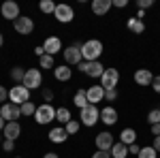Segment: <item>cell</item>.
<instances>
[{
  "label": "cell",
  "instance_id": "cell-28",
  "mask_svg": "<svg viewBox=\"0 0 160 158\" xmlns=\"http://www.w3.org/2000/svg\"><path fill=\"white\" fill-rule=\"evenodd\" d=\"M38 62H41V69H56L53 66V56H49V54H43L38 58Z\"/></svg>",
  "mask_w": 160,
  "mask_h": 158
},
{
  "label": "cell",
  "instance_id": "cell-45",
  "mask_svg": "<svg viewBox=\"0 0 160 158\" xmlns=\"http://www.w3.org/2000/svg\"><path fill=\"white\" fill-rule=\"evenodd\" d=\"M34 54H37L38 58H41V56H43V54H45V49H43V47H41V45H38V47L34 49Z\"/></svg>",
  "mask_w": 160,
  "mask_h": 158
},
{
  "label": "cell",
  "instance_id": "cell-17",
  "mask_svg": "<svg viewBox=\"0 0 160 158\" xmlns=\"http://www.w3.org/2000/svg\"><path fill=\"white\" fill-rule=\"evenodd\" d=\"M113 7V0H92V13L94 15H105Z\"/></svg>",
  "mask_w": 160,
  "mask_h": 158
},
{
  "label": "cell",
  "instance_id": "cell-27",
  "mask_svg": "<svg viewBox=\"0 0 160 158\" xmlns=\"http://www.w3.org/2000/svg\"><path fill=\"white\" fill-rule=\"evenodd\" d=\"M24 77H26V71L22 66H15L11 71V79L13 81H17V84H24Z\"/></svg>",
  "mask_w": 160,
  "mask_h": 158
},
{
  "label": "cell",
  "instance_id": "cell-34",
  "mask_svg": "<svg viewBox=\"0 0 160 158\" xmlns=\"http://www.w3.org/2000/svg\"><path fill=\"white\" fill-rule=\"evenodd\" d=\"M154 2L152 0H137V7H139V11H145V9H149Z\"/></svg>",
  "mask_w": 160,
  "mask_h": 158
},
{
  "label": "cell",
  "instance_id": "cell-6",
  "mask_svg": "<svg viewBox=\"0 0 160 158\" xmlns=\"http://www.w3.org/2000/svg\"><path fill=\"white\" fill-rule=\"evenodd\" d=\"M118 81H120L118 69H105V73L100 77V85H102L105 90H115V88H118Z\"/></svg>",
  "mask_w": 160,
  "mask_h": 158
},
{
  "label": "cell",
  "instance_id": "cell-43",
  "mask_svg": "<svg viewBox=\"0 0 160 158\" xmlns=\"http://www.w3.org/2000/svg\"><path fill=\"white\" fill-rule=\"evenodd\" d=\"M152 135H154V137L160 135V124H152Z\"/></svg>",
  "mask_w": 160,
  "mask_h": 158
},
{
  "label": "cell",
  "instance_id": "cell-11",
  "mask_svg": "<svg viewBox=\"0 0 160 158\" xmlns=\"http://www.w3.org/2000/svg\"><path fill=\"white\" fill-rule=\"evenodd\" d=\"M113 145H115V141H113V135L109 130H102V133L96 135V147L100 152H111Z\"/></svg>",
  "mask_w": 160,
  "mask_h": 158
},
{
  "label": "cell",
  "instance_id": "cell-25",
  "mask_svg": "<svg viewBox=\"0 0 160 158\" xmlns=\"http://www.w3.org/2000/svg\"><path fill=\"white\" fill-rule=\"evenodd\" d=\"M75 105H77V107H79V109H86L88 105H90V103H88V94H86V90H77V92H75Z\"/></svg>",
  "mask_w": 160,
  "mask_h": 158
},
{
  "label": "cell",
  "instance_id": "cell-40",
  "mask_svg": "<svg viewBox=\"0 0 160 158\" xmlns=\"http://www.w3.org/2000/svg\"><path fill=\"white\" fill-rule=\"evenodd\" d=\"M92 158H111V154H109V152H100V150H98L96 154H92Z\"/></svg>",
  "mask_w": 160,
  "mask_h": 158
},
{
  "label": "cell",
  "instance_id": "cell-41",
  "mask_svg": "<svg viewBox=\"0 0 160 158\" xmlns=\"http://www.w3.org/2000/svg\"><path fill=\"white\" fill-rule=\"evenodd\" d=\"M128 152H130V154H137V156H139V152H141V147L137 145V143H132V145H128Z\"/></svg>",
  "mask_w": 160,
  "mask_h": 158
},
{
  "label": "cell",
  "instance_id": "cell-51",
  "mask_svg": "<svg viewBox=\"0 0 160 158\" xmlns=\"http://www.w3.org/2000/svg\"><path fill=\"white\" fill-rule=\"evenodd\" d=\"M158 109H160V107H158Z\"/></svg>",
  "mask_w": 160,
  "mask_h": 158
},
{
  "label": "cell",
  "instance_id": "cell-33",
  "mask_svg": "<svg viewBox=\"0 0 160 158\" xmlns=\"http://www.w3.org/2000/svg\"><path fill=\"white\" fill-rule=\"evenodd\" d=\"M148 122L149 124H160V109H152L148 113Z\"/></svg>",
  "mask_w": 160,
  "mask_h": 158
},
{
  "label": "cell",
  "instance_id": "cell-39",
  "mask_svg": "<svg viewBox=\"0 0 160 158\" xmlns=\"http://www.w3.org/2000/svg\"><path fill=\"white\" fill-rule=\"evenodd\" d=\"M7 96H9L7 88H4V85H0V103H4V100H7Z\"/></svg>",
  "mask_w": 160,
  "mask_h": 158
},
{
  "label": "cell",
  "instance_id": "cell-26",
  "mask_svg": "<svg viewBox=\"0 0 160 158\" xmlns=\"http://www.w3.org/2000/svg\"><path fill=\"white\" fill-rule=\"evenodd\" d=\"M56 120L60 122V124H64V126H66V124L71 122V111L66 109V107H60V109L56 111Z\"/></svg>",
  "mask_w": 160,
  "mask_h": 158
},
{
  "label": "cell",
  "instance_id": "cell-46",
  "mask_svg": "<svg viewBox=\"0 0 160 158\" xmlns=\"http://www.w3.org/2000/svg\"><path fill=\"white\" fill-rule=\"evenodd\" d=\"M43 158H58V154H56V152H47Z\"/></svg>",
  "mask_w": 160,
  "mask_h": 158
},
{
  "label": "cell",
  "instance_id": "cell-38",
  "mask_svg": "<svg viewBox=\"0 0 160 158\" xmlns=\"http://www.w3.org/2000/svg\"><path fill=\"white\" fill-rule=\"evenodd\" d=\"M152 88H154V92H158V94H160V75H158V77H154V81H152Z\"/></svg>",
  "mask_w": 160,
  "mask_h": 158
},
{
  "label": "cell",
  "instance_id": "cell-50",
  "mask_svg": "<svg viewBox=\"0 0 160 158\" xmlns=\"http://www.w3.org/2000/svg\"><path fill=\"white\" fill-rule=\"evenodd\" d=\"M15 158H19V156H15Z\"/></svg>",
  "mask_w": 160,
  "mask_h": 158
},
{
  "label": "cell",
  "instance_id": "cell-35",
  "mask_svg": "<svg viewBox=\"0 0 160 158\" xmlns=\"http://www.w3.org/2000/svg\"><path fill=\"white\" fill-rule=\"evenodd\" d=\"M2 147H4V152H13V150H15V141L4 139V141H2Z\"/></svg>",
  "mask_w": 160,
  "mask_h": 158
},
{
  "label": "cell",
  "instance_id": "cell-42",
  "mask_svg": "<svg viewBox=\"0 0 160 158\" xmlns=\"http://www.w3.org/2000/svg\"><path fill=\"white\" fill-rule=\"evenodd\" d=\"M128 4V0H113V7H118V9H124Z\"/></svg>",
  "mask_w": 160,
  "mask_h": 158
},
{
  "label": "cell",
  "instance_id": "cell-14",
  "mask_svg": "<svg viewBox=\"0 0 160 158\" xmlns=\"http://www.w3.org/2000/svg\"><path fill=\"white\" fill-rule=\"evenodd\" d=\"M19 135H22V126H19V122H7V126H4V130H2V137L15 141Z\"/></svg>",
  "mask_w": 160,
  "mask_h": 158
},
{
  "label": "cell",
  "instance_id": "cell-2",
  "mask_svg": "<svg viewBox=\"0 0 160 158\" xmlns=\"http://www.w3.org/2000/svg\"><path fill=\"white\" fill-rule=\"evenodd\" d=\"M9 98H11V103H15V105L22 107L24 103L30 100V90H28L24 84H19V85H15V88L9 90Z\"/></svg>",
  "mask_w": 160,
  "mask_h": 158
},
{
  "label": "cell",
  "instance_id": "cell-9",
  "mask_svg": "<svg viewBox=\"0 0 160 158\" xmlns=\"http://www.w3.org/2000/svg\"><path fill=\"white\" fill-rule=\"evenodd\" d=\"M0 115L4 118V122H17V118L22 115V107L19 105H15V103H4L2 107H0Z\"/></svg>",
  "mask_w": 160,
  "mask_h": 158
},
{
  "label": "cell",
  "instance_id": "cell-22",
  "mask_svg": "<svg viewBox=\"0 0 160 158\" xmlns=\"http://www.w3.org/2000/svg\"><path fill=\"white\" fill-rule=\"evenodd\" d=\"M71 75H73V71L68 69V64H62V66H58V69H53V77H56L58 81H68Z\"/></svg>",
  "mask_w": 160,
  "mask_h": 158
},
{
  "label": "cell",
  "instance_id": "cell-23",
  "mask_svg": "<svg viewBox=\"0 0 160 158\" xmlns=\"http://www.w3.org/2000/svg\"><path fill=\"white\" fill-rule=\"evenodd\" d=\"M109 154H111L113 158H126L128 154H130V152H128V145H124V143H120V141H118L115 145L111 147Z\"/></svg>",
  "mask_w": 160,
  "mask_h": 158
},
{
  "label": "cell",
  "instance_id": "cell-48",
  "mask_svg": "<svg viewBox=\"0 0 160 158\" xmlns=\"http://www.w3.org/2000/svg\"><path fill=\"white\" fill-rule=\"evenodd\" d=\"M2 43H4V38H2V32H0V47H2Z\"/></svg>",
  "mask_w": 160,
  "mask_h": 158
},
{
  "label": "cell",
  "instance_id": "cell-18",
  "mask_svg": "<svg viewBox=\"0 0 160 158\" xmlns=\"http://www.w3.org/2000/svg\"><path fill=\"white\" fill-rule=\"evenodd\" d=\"M100 122H105L107 126H113V124L118 122V111L113 109V107H105V109H100Z\"/></svg>",
  "mask_w": 160,
  "mask_h": 158
},
{
  "label": "cell",
  "instance_id": "cell-5",
  "mask_svg": "<svg viewBox=\"0 0 160 158\" xmlns=\"http://www.w3.org/2000/svg\"><path fill=\"white\" fill-rule=\"evenodd\" d=\"M34 120L38 124H49L51 120H56V109L51 107L49 103H45V105H41L37 107V113H34Z\"/></svg>",
  "mask_w": 160,
  "mask_h": 158
},
{
  "label": "cell",
  "instance_id": "cell-21",
  "mask_svg": "<svg viewBox=\"0 0 160 158\" xmlns=\"http://www.w3.org/2000/svg\"><path fill=\"white\" fill-rule=\"evenodd\" d=\"M120 143H124V145H132V143H137L135 128H124L122 133H120Z\"/></svg>",
  "mask_w": 160,
  "mask_h": 158
},
{
  "label": "cell",
  "instance_id": "cell-32",
  "mask_svg": "<svg viewBox=\"0 0 160 158\" xmlns=\"http://www.w3.org/2000/svg\"><path fill=\"white\" fill-rule=\"evenodd\" d=\"M79 126H81V124H79L77 120H71L64 128H66V133H68V135H77V133H79Z\"/></svg>",
  "mask_w": 160,
  "mask_h": 158
},
{
  "label": "cell",
  "instance_id": "cell-30",
  "mask_svg": "<svg viewBox=\"0 0 160 158\" xmlns=\"http://www.w3.org/2000/svg\"><path fill=\"white\" fill-rule=\"evenodd\" d=\"M56 7H58V4L51 2V0H43V2L38 4V9H41L43 13H56Z\"/></svg>",
  "mask_w": 160,
  "mask_h": 158
},
{
  "label": "cell",
  "instance_id": "cell-44",
  "mask_svg": "<svg viewBox=\"0 0 160 158\" xmlns=\"http://www.w3.org/2000/svg\"><path fill=\"white\" fill-rule=\"evenodd\" d=\"M154 150L160 152V135H158V137H154Z\"/></svg>",
  "mask_w": 160,
  "mask_h": 158
},
{
  "label": "cell",
  "instance_id": "cell-19",
  "mask_svg": "<svg viewBox=\"0 0 160 158\" xmlns=\"http://www.w3.org/2000/svg\"><path fill=\"white\" fill-rule=\"evenodd\" d=\"M135 81L139 85H152L154 75H152V71H148V69H139V71L135 73Z\"/></svg>",
  "mask_w": 160,
  "mask_h": 158
},
{
  "label": "cell",
  "instance_id": "cell-24",
  "mask_svg": "<svg viewBox=\"0 0 160 158\" xmlns=\"http://www.w3.org/2000/svg\"><path fill=\"white\" fill-rule=\"evenodd\" d=\"M126 26H128V30L135 32V34H143V30H145V24H143L141 19H137V17H130Z\"/></svg>",
  "mask_w": 160,
  "mask_h": 158
},
{
  "label": "cell",
  "instance_id": "cell-7",
  "mask_svg": "<svg viewBox=\"0 0 160 158\" xmlns=\"http://www.w3.org/2000/svg\"><path fill=\"white\" fill-rule=\"evenodd\" d=\"M13 26H15V32H17V34H24V37H28V34L34 30V22H32V17H28V15H19V17L13 22Z\"/></svg>",
  "mask_w": 160,
  "mask_h": 158
},
{
  "label": "cell",
  "instance_id": "cell-31",
  "mask_svg": "<svg viewBox=\"0 0 160 158\" xmlns=\"http://www.w3.org/2000/svg\"><path fill=\"white\" fill-rule=\"evenodd\" d=\"M22 113H24V115H34V113H37V105L30 103V100L24 103V105H22Z\"/></svg>",
  "mask_w": 160,
  "mask_h": 158
},
{
  "label": "cell",
  "instance_id": "cell-15",
  "mask_svg": "<svg viewBox=\"0 0 160 158\" xmlns=\"http://www.w3.org/2000/svg\"><path fill=\"white\" fill-rule=\"evenodd\" d=\"M86 94H88V103L94 105V103H98V100L105 98V88L102 85H92V88L86 90Z\"/></svg>",
  "mask_w": 160,
  "mask_h": 158
},
{
  "label": "cell",
  "instance_id": "cell-4",
  "mask_svg": "<svg viewBox=\"0 0 160 158\" xmlns=\"http://www.w3.org/2000/svg\"><path fill=\"white\" fill-rule=\"evenodd\" d=\"M79 120H81V124H83V126H94V124L100 120V111L96 109V105H88L86 109H81Z\"/></svg>",
  "mask_w": 160,
  "mask_h": 158
},
{
  "label": "cell",
  "instance_id": "cell-10",
  "mask_svg": "<svg viewBox=\"0 0 160 158\" xmlns=\"http://www.w3.org/2000/svg\"><path fill=\"white\" fill-rule=\"evenodd\" d=\"M79 69H81L86 75H90V77H102V73H105V66H102L98 60L96 62H86L83 60L81 64H79Z\"/></svg>",
  "mask_w": 160,
  "mask_h": 158
},
{
  "label": "cell",
  "instance_id": "cell-47",
  "mask_svg": "<svg viewBox=\"0 0 160 158\" xmlns=\"http://www.w3.org/2000/svg\"><path fill=\"white\" fill-rule=\"evenodd\" d=\"M4 126H7V122H4V118L0 115V130H4Z\"/></svg>",
  "mask_w": 160,
  "mask_h": 158
},
{
  "label": "cell",
  "instance_id": "cell-16",
  "mask_svg": "<svg viewBox=\"0 0 160 158\" xmlns=\"http://www.w3.org/2000/svg\"><path fill=\"white\" fill-rule=\"evenodd\" d=\"M43 49H45V54H49V56H56L58 51L62 49V41L58 37H49L45 38V43H43Z\"/></svg>",
  "mask_w": 160,
  "mask_h": 158
},
{
  "label": "cell",
  "instance_id": "cell-13",
  "mask_svg": "<svg viewBox=\"0 0 160 158\" xmlns=\"http://www.w3.org/2000/svg\"><path fill=\"white\" fill-rule=\"evenodd\" d=\"M53 17H56L58 22H62V24H68V22L75 17V13H73V9H71L68 4H58V7H56V13H53Z\"/></svg>",
  "mask_w": 160,
  "mask_h": 158
},
{
  "label": "cell",
  "instance_id": "cell-49",
  "mask_svg": "<svg viewBox=\"0 0 160 158\" xmlns=\"http://www.w3.org/2000/svg\"><path fill=\"white\" fill-rule=\"evenodd\" d=\"M0 143H2V135H0Z\"/></svg>",
  "mask_w": 160,
  "mask_h": 158
},
{
  "label": "cell",
  "instance_id": "cell-8",
  "mask_svg": "<svg viewBox=\"0 0 160 158\" xmlns=\"http://www.w3.org/2000/svg\"><path fill=\"white\" fill-rule=\"evenodd\" d=\"M24 85L28 90H37L43 85V75L38 69H28L26 71V77H24Z\"/></svg>",
  "mask_w": 160,
  "mask_h": 158
},
{
  "label": "cell",
  "instance_id": "cell-3",
  "mask_svg": "<svg viewBox=\"0 0 160 158\" xmlns=\"http://www.w3.org/2000/svg\"><path fill=\"white\" fill-rule=\"evenodd\" d=\"M81 45H83V43H75V45H71V47L64 49V60H66V64H75V66H79V64L83 62Z\"/></svg>",
  "mask_w": 160,
  "mask_h": 158
},
{
  "label": "cell",
  "instance_id": "cell-1",
  "mask_svg": "<svg viewBox=\"0 0 160 158\" xmlns=\"http://www.w3.org/2000/svg\"><path fill=\"white\" fill-rule=\"evenodd\" d=\"M81 54H83V60L86 62H96L100 58V54H102V43L96 41V38L86 41V43L81 45Z\"/></svg>",
  "mask_w": 160,
  "mask_h": 158
},
{
  "label": "cell",
  "instance_id": "cell-36",
  "mask_svg": "<svg viewBox=\"0 0 160 158\" xmlns=\"http://www.w3.org/2000/svg\"><path fill=\"white\" fill-rule=\"evenodd\" d=\"M105 98H107V100H115V98H118V88H115V90H105Z\"/></svg>",
  "mask_w": 160,
  "mask_h": 158
},
{
  "label": "cell",
  "instance_id": "cell-37",
  "mask_svg": "<svg viewBox=\"0 0 160 158\" xmlns=\"http://www.w3.org/2000/svg\"><path fill=\"white\" fill-rule=\"evenodd\" d=\"M43 98H45V103H49L51 98H53V92H51L49 88H43Z\"/></svg>",
  "mask_w": 160,
  "mask_h": 158
},
{
  "label": "cell",
  "instance_id": "cell-29",
  "mask_svg": "<svg viewBox=\"0 0 160 158\" xmlns=\"http://www.w3.org/2000/svg\"><path fill=\"white\" fill-rule=\"evenodd\" d=\"M156 156H158V152L154 150V145L141 147V152H139V158H156Z\"/></svg>",
  "mask_w": 160,
  "mask_h": 158
},
{
  "label": "cell",
  "instance_id": "cell-20",
  "mask_svg": "<svg viewBox=\"0 0 160 158\" xmlns=\"http://www.w3.org/2000/svg\"><path fill=\"white\" fill-rule=\"evenodd\" d=\"M49 139L53 141V143H64V141L68 139V133H66V128L56 126V128H51V130H49Z\"/></svg>",
  "mask_w": 160,
  "mask_h": 158
},
{
  "label": "cell",
  "instance_id": "cell-12",
  "mask_svg": "<svg viewBox=\"0 0 160 158\" xmlns=\"http://www.w3.org/2000/svg\"><path fill=\"white\" fill-rule=\"evenodd\" d=\"M0 13H2V17L4 19H17L19 17V4L17 2H13V0H7L4 4H2V9H0Z\"/></svg>",
  "mask_w": 160,
  "mask_h": 158
}]
</instances>
